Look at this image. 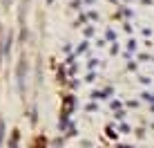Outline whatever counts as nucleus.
Wrapping results in <instances>:
<instances>
[{
    "label": "nucleus",
    "instance_id": "1",
    "mask_svg": "<svg viewBox=\"0 0 154 148\" xmlns=\"http://www.w3.org/2000/svg\"><path fill=\"white\" fill-rule=\"evenodd\" d=\"M16 139H18V137L14 135V139H11V148H16Z\"/></svg>",
    "mask_w": 154,
    "mask_h": 148
},
{
    "label": "nucleus",
    "instance_id": "2",
    "mask_svg": "<svg viewBox=\"0 0 154 148\" xmlns=\"http://www.w3.org/2000/svg\"><path fill=\"white\" fill-rule=\"evenodd\" d=\"M0 139H2V121H0Z\"/></svg>",
    "mask_w": 154,
    "mask_h": 148
}]
</instances>
